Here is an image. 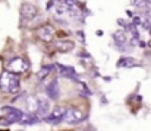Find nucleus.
Masks as SVG:
<instances>
[{
    "label": "nucleus",
    "instance_id": "nucleus-14",
    "mask_svg": "<svg viewBox=\"0 0 151 131\" xmlns=\"http://www.w3.org/2000/svg\"><path fill=\"white\" fill-rule=\"evenodd\" d=\"M113 40L117 44H125L126 42V34H125V31H116V32H113Z\"/></svg>",
    "mask_w": 151,
    "mask_h": 131
},
{
    "label": "nucleus",
    "instance_id": "nucleus-9",
    "mask_svg": "<svg viewBox=\"0 0 151 131\" xmlns=\"http://www.w3.org/2000/svg\"><path fill=\"white\" fill-rule=\"evenodd\" d=\"M73 47H75V44L73 41H59V42H56V50L57 51H60V52H68V51H72L73 50Z\"/></svg>",
    "mask_w": 151,
    "mask_h": 131
},
{
    "label": "nucleus",
    "instance_id": "nucleus-3",
    "mask_svg": "<svg viewBox=\"0 0 151 131\" xmlns=\"http://www.w3.org/2000/svg\"><path fill=\"white\" fill-rule=\"evenodd\" d=\"M28 69V64L27 61H24L22 58L16 57V58H12L7 64V70L9 72H13V73H24L25 70Z\"/></svg>",
    "mask_w": 151,
    "mask_h": 131
},
{
    "label": "nucleus",
    "instance_id": "nucleus-8",
    "mask_svg": "<svg viewBox=\"0 0 151 131\" xmlns=\"http://www.w3.org/2000/svg\"><path fill=\"white\" fill-rule=\"evenodd\" d=\"M53 12H54V16H56L57 19H63V18H66V15L69 13V12H68L66 4H65V3H62V1H54Z\"/></svg>",
    "mask_w": 151,
    "mask_h": 131
},
{
    "label": "nucleus",
    "instance_id": "nucleus-17",
    "mask_svg": "<svg viewBox=\"0 0 151 131\" xmlns=\"http://www.w3.org/2000/svg\"><path fill=\"white\" fill-rule=\"evenodd\" d=\"M0 124H1V125H10L12 123H10V121L6 118V115H4V117H1V118H0Z\"/></svg>",
    "mask_w": 151,
    "mask_h": 131
},
{
    "label": "nucleus",
    "instance_id": "nucleus-10",
    "mask_svg": "<svg viewBox=\"0 0 151 131\" xmlns=\"http://www.w3.org/2000/svg\"><path fill=\"white\" fill-rule=\"evenodd\" d=\"M56 66H57L59 73H60L62 76L69 77V79H73V77L76 76V73H75V70H73L72 67H69V66H62V64H56Z\"/></svg>",
    "mask_w": 151,
    "mask_h": 131
},
{
    "label": "nucleus",
    "instance_id": "nucleus-5",
    "mask_svg": "<svg viewBox=\"0 0 151 131\" xmlns=\"http://www.w3.org/2000/svg\"><path fill=\"white\" fill-rule=\"evenodd\" d=\"M21 16L24 19H34L37 16V7L31 3H22L21 6Z\"/></svg>",
    "mask_w": 151,
    "mask_h": 131
},
{
    "label": "nucleus",
    "instance_id": "nucleus-7",
    "mask_svg": "<svg viewBox=\"0 0 151 131\" xmlns=\"http://www.w3.org/2000/svg\"><path fill=\"white\" fill-rule=\"evenodd\" d=\"M49 111H50V102H49V99H38V106H37L35 114L38 117L44 118V117H47Z\"/></svg>",
    "mask_w": 151,
    "mask_h": 131
},
{
    "label": "nucleus",
    "instance_id": "nucleus-19",
    "mask_svg": "<svg viewBox=\"0 0 151 131\" xmlns=\"http://www.w3.org/2000/svg\"><path fill=\"white\" fill-rule=\"evenodd\" d=\"M148 45H150V47H151V40H150V41H148Z\"/></svg>",
    "mask_w": 151,
    "mask_h": 131
},
{
    "label": "nucleus",
    "instance_id": "nucleus-11",
    "mask_svg": "<svg viewBox=\"0 0 151 131\" xmlns=\"http://www.w3.org/2000/svg\"><path fill=\"white\" fill-rule=\"evenodd\" d=\"M47 95H49V98L51 99H57V96H59V83L56 82V80H53L50 85L47 86Z\"/></svg>",
    "mask_w": 151,
    "mask_h": 131
},
{
    "label": "nucleus",
    "instance_id": "nucleus-1",
    "mask_svg": "<svg viewBox=\"0 0 151 131\" xmlns=\"http://www.w3.org/2000/svg\"><path fill=\"white\" fill-rule=\"evenodd\" d=\"M0 89L7 93H18L19 92V77L13 72H3L0 76Z\"/></svg>",
    "mask_w": 151,
    "mask_h": 131
},
{
    "label": "nucleus",
    "instance_id": "nucleus-12",
    "mask_svg": "<svg viewBox=\"0 0 151 131\" xmlns=\"http://www.w3.org/2000/svg\"><path fill=\"white\" fill-rule=\"evenodd\" d=\"M37 106H38V99L35 96H29L27 99V111L29 114H35L37 111Z\"/></svg>",
    "mask_w": 151,
    "mask_h": 131
},
{
    "label": "nucleus",
    "instance_id": "nucleus-16",
    "mask_svg": "<svg viewBox=\"0 0 151 131\" xmlns=\"http://www.w3.org/2000/svg\"><path fill=\"white\" fill-rule=\"evenodd\" d=\"M132 4H135V6H138V7H145L147 0H132Z\"/></svg>",
    "mask_w": 151,
    "mask_h": 131
},
{
    "label": "nucleus",
    "instance_id": "nucleus-6",
    "mask_svg": "<svg viewBox=\"0 0 151 131\" xmlns=\"http://www.w3.org/2000/svg\"><path fill=\"white\" fill-rule=\"evenodd\" d=\"M38 37H40L43 41L50 42L51 40H53V37H54V28H53L51 25H43V26H40V29H38Z\"/></svg>",
    "mask_w": 151,
    "mask_h": 131
},
{
    "label": "nucleus",
    "instance_id": "nucleus-2",
    "mask_svg": "<svg viewBox=\"0 0 151 131\" xmlns=\"http://www.w3.org/2000/svg\"><path fill=\"white\" fill-rule=\"evenodd\" d=\"M63 120L70 124V125H75L81 121L85 120V114L81 111V109H76V108H70V109H66L65 111V115H63Z\"/></svg>",
    "mask_w": 151,
    "mask_h": 131
},
{
    "label": "nucleus",
    "instance_id": "nucleus-15",
    "mask_svg": "<svg viewBox=\"0 0 151 131\" xmlns=\"http://www.w3.org/2000/svg\"><path fill=\"white\" fill-rule=\"evenodd\" d=\"M50 70H51L50 66H44V67H43V69H41V70L37 73V77H38L40 80H41V79H44V77H46L49 73H50Z\"/></svg>",
    "mask_w": 151,
    "mask_h": 131
},
{
    "label": "nucleus",
    "instance_id": "nucleus-4",
    "mask_svg": "<svg viewBox=\"0 0 151 131\" xmlns=\"http://www.w3.org/2000/svg\"><path fill=\"white\" fill-rule=\"evenodd\" d=\"M65 108L63 106H56L50 114V117H44V120L49 124H59L60 121H63V115H65Z\"/></svg>",
    "mask_w": 151,
    "mask_h": 131
},
{
    "label": "nucleus",
    "instance_id": "nucleus-13",
    "mask_svg": "<svg viewBox=\"0 0 151 131\" xmlns=\"http://www.w3.org/2000/svg\"><path fill=\"white\" fill-rule=\"evenodd\" d=\"M117 64H119L120 67H134V66H137V60L132 58V57H125V58H122Z\"/></svg>",
    "mask_w": 151,
    "mask_h": 131
},
{
    "label": "nucleus",
    "instance_id": "nucleus-18",
    "mask_svg": "<svg viewBox=\"0 0 151 131\" xmlns=\"http://www.w3.org/2000/svg\"><path fill=\"white\" fill-rule=\"evenodd\" d=\"M134 23H135V25H137V23H141L139 18H134Z\"/></svg>",
    "mask_w": 151,
    "mask_h": 131
}]
</instances>
